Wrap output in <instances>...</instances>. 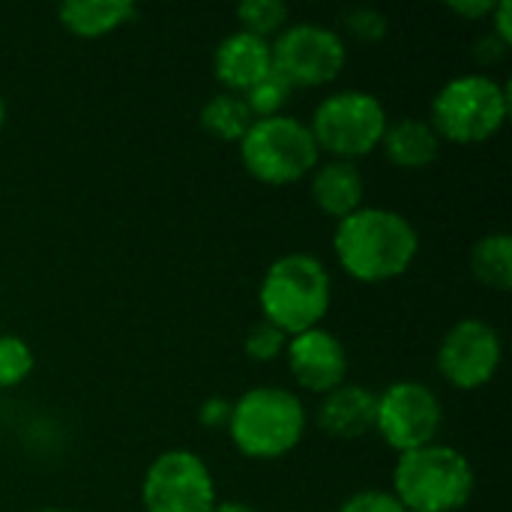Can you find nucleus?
Here are the masks:
<instances>
[{"mask_svg": "<svg viewBox=\"0 0 512 512\" xmlns=\"http://www.w3.org/2000/svg\"><path fill=\"white\" fill-rule=\"evenodd\" d=\"M306 426V405L294 390L255 387L231 402V417L225 429L237 453L255 462H273L297 450Z\"/></svg>", "mask_w": 512, "mask_h": 512, "instance_id": "20e7f679", "label": "nucleus"}, {"mask_svg": "<svg viewBox=\"0 0 512 512\" xmlns=\"http://www.w3.org/2000/svg\"><path fill=\"white\" fill-rule=\"evenodd\" d=\"M36 366L33 348L21 336H0V390H12L30 378Z\"/></svg>", "mask_w": 512, "mask_h": 512, "instance_id": "4be33fe9", "label": "nucleus"}, {"mask_svg": "<svg viewBox=\"0 0 512 512\" xmlns=\"http://www.w3.org/2000/svg\"><path fill=\"white\" fill-rule=\"evenodd\" d=\"M333 252L351 279L378 285L411 270L420 252V234L405 213L363 204L336 222Z\"/></svg>", "mask_w": 512, "mask_h": 512, "instance_id": "f257e3e1", "label": "nucleus"}, {"mask_svg": "<svg viewBox=\"0 0 512 512\" xmlns=\"http://www.w3.org/2000/svg\"><path fill=\"white\" fill-rule=\"evenodd\" d=\"M228 417H231V402L222 399V396L207 399V402L201 405V411H198V420H201V426H207V429H225V426H228Z\"/></svg>", "mask_w": 512, "mask_h": 512, "instance_id": "a878e982", "label": "nucleus"}, {"mask_svg": "<svg viewBox=\"0 0 512 512\" xmlns=\"http://www.w3.org/2000/svg\"><path fill=\"white\" fill-rule=\"evenodd\" d=\"M39 512H69V510H57V507H48V510H39Z\"/></svg>", "mask_w": 512, "mask_h": 512, "instance_id": "7c9ffc66", "label": "nucleus"}, {"mask_svg": "<svg viewBox=\"0 0 512 512\" xmlns=\"http://www.w3.org/2000/svg\"><path fill=\"white\" fill-rule=\"evenodd\" d=\"M273 72H279L294 90L324 87L336 81L348 63L345 36L315 21L288 24L273 42Z\"/></svg>", "mask_w": 512, "mask_h": 512, "instance_id": "6e6552de", "label": "nucleus"}, {"mask_svg": "<svg viewBox=\"0 0 512 512\" xmlns=\"http://www.w3.org/2000/svg\"><path fill=\"white\" fill-rule=\"evenodd\" d=\"M339 21H342V30H345L351 39L363 42V45L381 42V39L387 36V30H390L387 15H384L381 9H375V6H354V9H348Z\"/></svg>", "mask_w": 512, "mask_h": 512, "instance_id": "5701e85b", "label": "nucleus"}, {"mask_svg": "<svg viewBox=\"0 0 512 512\" xmlns=\"http://www.w3.org/2000/svg\"><path fill=\"white\" fill-rule=\"evenodd\" d=\"M471 273L480 285L504 294L512 288V237L507 231H492L480 237L471 249Z\"/></svg>", "mask_w": 512, "mask_h": 512, "instance_id": "a211bd4d", "label": "nucleus"}, {"mask_svg": "<svg viewBox=\"0 0 512 512\" xmlns=\"http://www.w3.org/2000/svg\"><path fill=\"white\" fill-rule=\"evenodd\" d=\"M267 72H273V51L270 42L252 36L246 30L228 33L213 51V75L225 87V93L243 96L255 87Z\"/></svg>", "mask_w": 512, "mask_h": 512, "instance_id": "ddd939ff", "label": "nucleus"}, {"mask_svg": "<svg viewBox=\"0 0 512 512\" xmlns=\"http://www.w3.org/2000/svg\"><path fill=\"white\" fill-rule=\"evenodd\" d=\"M285 360L291 378L309 393H330L348 378V351L342 339L324 327L297 333L285 345Z\"/></svg>", "mask_w": 512, "mask_h": 512, "instance_id": "f8f14e48", "label": "nucleus"}, {"mask_svg": "<svg viewBox=\"0 0 512 512\" xmlns=\"http://www.w3.org/2000/svg\"><path fill=\"white\" fill-rule=\"evenodd\" d=\"M291 93H294V87H291L279 72H267L255 87H249V90L243 93V99H246L252 117L261 120V117H276V114H282V108L288 105Z\"/></svg>", "mask_w": 512, "mask_h": 512, "instance_id": "412c9836", "label": "nucleus"}, {"mask_svg": "<svg viewBox=\"0 0 512 512\" xmlns=\"http://www.w3.org/2000/svg\"><path fill=\"white\" fill-rule=\"evenodd\" d=\"M510 117V90L486 72L450 78L432 99L429 123L441 141L483 144L495 138Z\"/></svg>", "mask_w": 512, "mask_h": 512, "instance_id": "39448f33", "label": "nucleus"}, {"mask_svg": "<svg viewBox=\"0 0 512 512\" xmlns=\"http://www.w3.org/2000/svg\"><path fill=\"white\" fill-rule=\"evenodd\" d=\"M474 489L477 474L468 456L435 441L396 459L390 492L405 512H459L471 504Z\"/></svg>", "mask_w": 512, "mask_h": 512, "instance_id": "7ed1b4c3", "label": "nucleus"}, {"mask_svg": "<svg viewBox=\"0 0 512 512\" xmlns=\"http://www.w3.org/2000/svg\"><path fill=\"white\" fill-rule=\"evenodd\" d=\"M498 0H450L447 9L456 12L459 18H468V21H480V18H492Z\"/></svg>", "mask_w": 512, "mask_h": 512, "instance_id": "bb28decb", "label": "nucleus"}, {"mask_svg": "<svg viewBox=\"0 0 512 512\" xmlns=\"http://www.w3.org/2000/svg\"><path fill=\"white\" fill-rule=\"evenodd\" d=\"M138 18L132 0H66L57 6V21L78 39L108 36Z\"/></svg>", "mask_w": 512, "mask_h": 512, "instance_id": "f3484780", "label": "nucleus"}, {"mask_svg": "<svg viewBox=\"0 0 512 512\" xmlns=\"http://www.w3.org/2000/svg\"><path fill=\"white\" fill-rule=\"evenodd\" d=\"M375 411L378 393L363 384H339L336 390L324 393L315 420L324 435L339 441H357L375 432Z\"/></svg>", "mask_w": 512, "mask_h": 512, "instance_id": "4468645a", "label": "nucleus"}, {"mask_svg": "<svg viewBox=\"0 0 512 512\" xmlns=\"http://www.w3.org/2000/svg\"><path fill=\"white\" fill-rule=\"evenodd\" d=\"M504 360L501 333L483 318L456 321L438 345V372L456 390H483Z\"/></svg>", "mask_w": 512, "mask_h": 512, "instance_id": "9b49d317", "label": "nucleus"}, {"mask_svg": "<svg viewBox=\"0 0 512 512\" xmlns=\"http://www.w3.org/2000/svg\"><path fill=\"white\" fill-rule=\"evenodd\" d=\"M252 111L246 105L243 96L237 93H216L210 96L204 105H201V114H198V123L207 135L219 138V141H228V144H240V138L249 132L252 126Z\"/></svg>", "mask_w": 512, "mask_h": 512, "instance_id": "6ab92c4d", "label": "nucleus"}, {"mask_svg": "<svg viewBox=\"0 0 512 512\" xmlns=\"http://www.w3.org/2000/svg\"><path fill=\"white\" fill-rule=\"evenodd\" d=\"M390 117L384 102L369 90H336L324 96L309 120V132L330 159L357 162L381 147Z\"/></svg>", "mask_w": 512, "mask_h": 512, "instance_id": "0eeeda50", "label": "nucleus"}, {"mask_svg": "<svg viewBox=\"0 0 512 512\" xmlns=\"http://www.w3.org/2000/svg\"><path fill=\"white\" fill-rule=\"evenodd\" d=\"M237 150L249 177L267 186H291L309 177L321 162V150L309 132V123L291 114L252 120Z\"/></svg>", "mask_w": 512, "mask_h": 512, "instance_id": "423d86ee", "label": "nucleus"}, {"mask_svg": "<svg viewBox=\"0 0 512 512\" xmlns=\"http://www.w3.org/2000/svg\"><path fill=\"white\" fill-rule=\"evenodd\" d=\"M336 512H405V507L390 489H363L345 498Z\"/></svg>", "mask_w": 512, "mask_h": 512, "instance_id": "393cba45", "label": "nucleus"}, {"mask_svg": "<svg viewBox=\"0 0 512 512\" xmlns=\"http://www.w3.org/2000/svg\"><path fill=\"white\" fill-rule=\"evenodd\" d=\"M291 9L282 0H246L237 6V21L240 30L261 36V39H276L288 27Z\"/></svg>", "mask_w": 512, "mask_h": 512, "instance_id": "aec40b11", "label": "nucleus"}, {"mask_svg": "<svg viewBox=\"0 0 512 512\" xmlns=\"http://www.w3.org/2000/svg\"><path fill=\"white\" fill-rule=\"evenodd\" d=\"M444 423V408L438 393L420 381H396L378 393L375 432L399 456L435 444Z\"/></svg>", "mask_w": 512, "mask_h": 512, "instance_id": "9d476101", "label": "nucleus"}, {"mask_svg": "<svg viewBox=\"0 0 512 512\" xmlns=\"http://www.w3.org/2000/svg\"><path fill=\"white\" fill-rule=\"evenodd\" d=\"M285 345H288V336H285L282 330H276V327L267 324V321H258V324L246 333L243 351H246L255 363H270V360H276L279 354H285Z\"/></svg>", "mask_w": 512, "mask_h": 512, "instance_id": "b1692460", "label": "nucleus"}, {"mask_svg": "<svg viewBox=\"0 0 512 512\" xmlns=\"http://www.w3.org/2000/svg\"><path fill=\"white\" fill-rule=\"evenodd\" d=\"M309 192L321 213L342 222L345 216L363 207L366 177L357 162L327 159V162H318V168L309 174Z\"/></svg>", "mask_w": 512, "mask_h": 512, "instance_id": "2eb2a0df", "label": "nucleus"}, {"mask_svg": "<svg viewBox=\"0 0 512 512\" xmlns=\"http://www.w3.org/2000/svg\"><path fill=\"white\" fill-rule=\"evenodd\" d=\"M219 504L207 462L192 450L159 453L141 483L144 512H213Z\"/></svg>", "mask_w": 512, "mask_h": 512, "instance_id": "1a4fd4ad", "label": "nucleus"}, {"mask_svg": "<svg viewBox=\"0 0 512 512\" xmlns=\"http://www.w3.org/2000/svg\"><path fill=\"white\" fill-rule=\"evenodd\" d=\"M441 138L423 117H399L390 120L381 138V147L387 162L402 171H423L438 162L441 156Z\"/></svg>", "mask_w": 512, "mask_h": 512, "instance_id": "dca6fc26", "label": "nucleus"}, {"mask_svg": "<svg viewBox=\"0 0 512 512\" xmlns=\"http://www.w3.org/2000/svg\"><path fill=\"white\" fill-rule=\"evenodd\" d=\"M213 512H258L255 507H249V504H243V501H219Z\"/></svg>", "mask_w": 512, "mask_h": 512, "instance_id": "c85d7f7f", "label": "nucleus"}, {"mask_svg": "<svg viewBox=\"0 0 512 512\" xmlns=\"http://www.w3.org/2000/svg\"><path fill=\"white\" fill-rule=\"evenodd\" d=\"M3 123H6V102H3V96H0V129H3Z\"/></svg>", "mask_w": 512, "mask_h": 512, "instance_id": "c756f323", "label": "nucleus"}, {"mask_svg": "<svg viewBox=\"0 0 512 512\" xmlns=\"http://www.w3.org/2000/svg\"><path fill=\"white\" fill-rule=\"evenodd\" d=\"M333 303V279L321 258L309 252H288L276 258L258 285V306L264 321L288 339L321 327Z\"/></svg>", "mask_w": 512, "mask_h": 512, "instance_id": "f03ea898", "label": "nucleus"}, {"mask_svg": "<svg viewBox=\"0 0 512 512\" xmlns=\"http://www.w3.org/2000/svg\"><path fill=\"white\" fill-rule=\"evenodd\" d=\"M492 36L510 48L512 45V3L510 0H498L495 12H492Z\"/></svg>", "mask_w": 512, "mask_h": 512, "instance_id": "cd10ccee", "label": "nucleus"}]
</instances>
